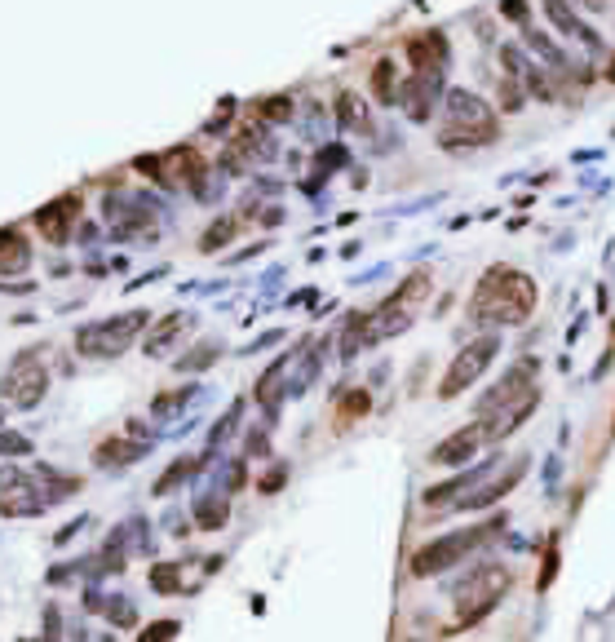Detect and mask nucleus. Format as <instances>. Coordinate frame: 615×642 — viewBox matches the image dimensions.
<instances>
[{
    "instance_id": "nucleus-6",
    "label": "nucleus",
    "mask_w": 615,
    "mask_h": 642,
    "mask_svg": "<svg viewBox=\"0 0 615 642\" xmlns=\"http://www.w3.org/2000/svg\"><path fill=\"white\" fill-rule=\"evenodd\" d=\"M412 328V302H403L399 293L390 297V302H381L376 311H367V315H355V320L346 323V337H341V355L350 359V355H359L363 346H376V341H390V337H399V332H408Z\"/></svg>"
},
{
    "instance_id": "nucleus-20",
    "label": "nucleus",
    "mask_w": 615,
    "mask_h": 642,
    "mask_svg": "<svg viewBox=\"0 0 615 642\" xmlns=\"http://www.w3.org/2000/svg\"><path fill=\"white\" fill-rule=\"evenodd\" d=\"M337 124L346 133H372V115L363 107V98L355 94H337Z\"/></svg>"
},
{
    "instance_id": "nucleus-37",
    "label": "nucleus",
    "mask_w": 615,
    "mask_h": 642,
    "mask_svg": "<svg viewBox=\"0 0 615 642\" xmlns=\"http://www.w3.org/2000/svg\"><path fill=\"white\" fill-rule=\"evenodd\" d=\"M231 115H235V103H231V98H222V107H217V115L204 124V133H213V138H217V129H222V124H231Z\"/></svg>"
},
{
    "instance_id": "nucleus-8",
    "label": "nucleus",
    "mask_w": 615,
    "mask_h": 642,
    "mask_svg": "<svg viewBox=\"0 0 615 642\" xmlns=\"http://www.w3.org/2000/svg\"><path fill=\"white\" fill-rule=\"evenodd\" d=\"M496 350H501V337H496V332H483V337L465 341L461 350H457V359H452V368L443 373L439 399H457V394H465V390H469V385H474L478 376L492 368Z\"/></svg>"
},
{
    "instance_id": "nucleus-19",
    "label": "nucleus",
    "mask_w": 615,
    "mask_h": 642,
    "mask_svg": "<svg viewBox=\"0 0 615 642\" xmlns=\"http://www.w3.org/2000/svg\"><path fill=\"white\" fill-rule=\"evenodd\" d=\"M204 461H208V457H195V461H191V457H177V461H173V466H168V470H164V475L155 479L151 492H155V496H168V492H177L182 483L195 479V475L204 470Z\"/></svg>"
},
{
    "instance_id": "nucleus-32",
    "label": "nucleus",
    "mask_w": 615,
    "mask_h": 642,
    "mask_svg": "<svg viewBox=\"0 0 615 642\" xmlns=\"http://www.w3.org/2000/svg\"><path fill=\"white\" fill-rule=\"evenodd\" d=\"M394 293H399L403 302H421V297L430 293V275H425V270H412V275L399 284V288H394Z\"/></svg>"
},
{
    "instance_id": "nucleus-39",
    "label": "nucleus",
    "mask_w": 615,
    "mask_h": 642,
    "mask_svg": "<svg viewBox=\"0 0 615 642\" xmlns=\"http://www.w3.org/2000/svg\"><path fill=\"white\" fill-rule=\"evenodd\" d=\"M249 457H270V439H266L261 430H253V434H249Z\"/></svg>"
},
{
    "instance_id": "nucleus-15",
    "label": "nucleus",
    "mask_w": 615,
    "mask_h": 642,
    "mask_svg": "<svg viewBox=\"0 0 615 642\" xmlns=\"http://www.w3.org/2000/svg\"><path fill=\"white\" fill-rule=\"evenodd\" d=\"M448 36L439 32V27H430V32H416L408 41V67L412 71H443L448 67Z\"/></svg>"
},
{
    "instance_id": "nucleus-14",
    "label": "nucleus",
    "mask_w": 615,
    "mask_h": 642,
    "mask_svg": "<svg viewBox=\"0 0 615 642\" xmlns=\"http://www.w3.org/2000/svg\"><path fill=\"white\" fill-rule=\"evenodd\" d=\"M483 443H487V430H483V421L474 417L469 426H461L457 434H448V439H443V443L430 452V461H434V466H448V470H452V466H465V461H474V452H478Z\"/></svg>"
},
{
    "instance_id": "nucleus-40",
    "label": "nucleus",
    "mask_w": 615,
    "mask_h": 642,
    "mask_svg": "<svg viewBox=\"0 0 615 642\" xmlns=\"http://www.w3.org/2000/svg\"><path fill=\"white\" fill-rule=\"evenodd\" d=\"M226 479H231V487H226V492H240V483H244V466H240V461H235V466H231V475H226Z\"/></svg>"
},
{
    "instance_id": "nucleus-9",
    "label": "nucleus",
    "mask_w": 615,
    "mask_h": 642,
    "mask_svg": "<svg viewBox=\"0 0 615 642\" xmlns=\"http://www.w3.org/2000/svg\"><path fill=\"white\" fill-rule=\"evenodd\" d=\"M45 390H50V368L41 364V346H32V350H23L18 359H14V368L5 376V385H0V394L14 403V408H36L41 399H45Z\"/></svg>"
},
{
    "instance_id": "nucleus-23",
    "label": "nucleus",
    "mask_w": 615,
    "mask_h": 642,
    "mask_svg": "<svg viewBox=\"0 0 615 642\" xmlns=\"http://www.w3.org/2000/svg\"><path fill=\"white\" fill-rule=\"evenodd\" d=\"M367 85H372V98H376V103H394V89H399V62H394V58H376Z\"/></svg>"
},
{
    "instance_id": "nucleus-13",
    "label": "nucleus",
    "mask_w": 615,
    "mask_h": 642,
    "mask_svg": "<svg viewBox=\"0 0 615 642\" xmlns=\"http://www.w3.org/2000/svg\"><path fill=\"white\" fill-rule=\"evenodd\" d=\"M80 213H85V200L76 195V191H67V195H58V200H50L45 209H36V231L50 240L53 249H62L67 240H71V226L80 222Z\"/></svg>"
},
{
    "instance_id": "nucleus-24",
    "label": "nucleus",
    "mask_w": 615,
    "mask_h": 642,
    "mask_svg": "<svg viewBox=\"0 0 615 642\" xmlns=\"http://www.w3.org/2000/svg\"><path fill=\"white\" fill-rule=\"evenodd\" d=\"M226 519H231V501H226V492H222V496H204V501L195 505V523H200L204 532L226 528Z\"/></svg>"
},
{
    "instance_id": "nucleus-34",
    "label": "nucleus",
    "mask_w": 615,
    "mask_h": 642,
    "mask_svg": "<svg viewBox=\"0 0 615 642\" xmlns=\"http://www.w3.org/2000/svg\"><path fill=\"white\" fill-rule=\"evenodd\" d=\"M103 611L111 616V625H124V629H129V625H138V611H133L129 602H120V598L103 602Z\"/></svg>"
},
{
    "instance_id": "nucleus-41",
    "label": "nucleus",
    "mask_w": 615,
    "mask_h": 642,
    "mask_svg": "<svg viewBox=\"0 0 615 642\" xmlns=\"http://www.w3.org/2000/svg\"><path fill=\"white\" fill-rule=\"evenodd\" d=\"M45 634H50V638H58V607H50V611H45Z\"/></svg>"
},
{
    "instance_id": "nucleus-3",
    "label": "nucleus",
    "mask_w": 615,
    "mask_h": 642,
    "mask_svg": "<svg viewBox=\"0 0 615 642\" xmlns=\"http://www.w3.org/2000/svg\"><path fill=\"white\" fill-rule=\"evenodd\" d=\"M501 532H505V519H487V523H474V528L439 536V540H430V545H421V549L412 554L408 572L412 576H439V572L457 567L465 558H474L487 540H496Z\"/></svg>"
},
{
    "instance_id": "nucleus-1",
    "label": "nucleus",
    "mask_w": 615,
    "mask_h": 642,
    "mask_svg": "<svg viewBox=\"0 0 615 642\" xmlns=\"http://www.w3.org/2000/svg\"><path fill=\"white\" fill-rule=\"evenodd\" d=\"M536 311V284L518 267H492L469 297V320L478 328H518Z\"/></svg>"
},
{
    "instance_id": "nucleus-21",
    "label": "nucleus",
    "mask_w": 615,
    "mask_h": 642,
    "mask_svg": "<svg viewBox=\"0 0 615 642\" xmlns=\"http://www.w3.org/2000/svg\"><path fill=\"white\" fill-rule=\"evenodd\" d=\"M186 320H191L186 311H173V315H164V320H159L151 332H147V346H142V350H147L151 359H155V355H164V350H168V341H173V337L186 328Z\"/></svg>"
},
{
    "instance_id": "nucleus-25",
    "label": "nucleus",
    "mask_w": 615,
    "mask_h": 642,
    "mask_svg": "<svg viewBox=\"0 0 615 642\" xmlns=\"http://www.w3.org/2000/svg\"><path fill=\"white\" fill-rule=\"evenodd\" d=\"M182 572H186V563H151V589L164 598L182 593Z\"/></svg>"
},
{
    "instance_id": "nucleus-31",
    "label": "nucleus",
    "mask_w": 615,
    "mask_h": 642,
    "mask_svg": "<svg viewBox=\"0 0 615 642\" xmlns=\"http://www.w3.org/2000/svg\"><path fill=\"white\" fill-rule=\"evenodd\" d=\"M554 576H558V536H549V549H545V563H540V576H536V589L545 593V589L554 585Z\"/></svg>"
},
{
    "instance_id": "nucleus-38",
    "label": "nucleus",
    "mask_w": 615,
    "mask_h": 642,
    "mask_svg": "<svg viewBox=\"0 0 615 642\" xmlns=\"http://www.w3.org/2000/svg\"><path fill=\"white\" fill-rule=\"evenodd\" d=\"M501 14L513 18V23L522 27V23H527V0H501Z\"/></svg>"
},
{
    "instance_id": "nucleus-2",
    "label": "nucleus",
    "mask_w": 615,
    "mask_h": 642,
    "mask_svg": "<svg viewBox=\"0 0 615 642\" xmlns=\"http://www.w3.org/2000/svg\"><path fill=\"white\" fill-rule=\"evenodd\" d=\"M501 138V120L478 94L448 89L443 94V124H439V147L465 151V147H492Z\"/></svg>"
},
{
    "instance_id": "nucleus-5",
    "label": "nucleus",
    "mask_w": 615,
    "mask_h": 642,
    "mask_svg": "<svg viewBox=\"0 0 615 642\" xmlns=\"http://www.w3.org/2000/svg\"><path fill=\"white\" fill-rule=\"evenodd\" d=\"M133 168L142 177H151L155 186H164V191H204V177H208L204 156L191 142H177V147H168L159 156H138Z\"/></svg>"
},
{
    "instance_id": "nucleus-36",
    "label": "nucleus",
    "mask_w": 615,
    "mask_h": 642,
    "mask_svg": "<svg viewBox=\"0 0 615 642\" xmlns=\"http://www.w3.org/2000/svg\"><path fill=\"white\" fill-rule=\"evenodd\" d=\"M284 479H288V470H284V466H275L270 475H261V479H257V492H266V496H275V492L284 487Z\"/></svg>"
},
{
    "instance_id": "nucleus-17",
    "label": "nucleus",
    "mask_w": 615,
    "mask_h": 642,
    "mask_svg": "<svg viewBox=\"0 0 615 642\" xmlns=\"http://www.w3.org/2000/svg\"><path fill=\"white\" fill-rule=\"evenodd\" d=\"M32 267V244L18 226H0V275H23Z\"/></svg>"
},
{
    "instance_id": "nucleus-10",
    "label": "nucleus",
    "mask_w": 615,
    "mask_h": 642,
    "mask_svg": "<svg viewBox=\"0 0 615 642\" xmlns=\"http://www.w3.org/2000/svg\"><path fill=\"white\" fill-rule=\"evenodd\" d=\"M536 359H522V364H513L510 373L501 376V385H492L483 399H478V417H496V412H505L513 408L518 399H527V394H536Z\"/></svg>"
},
{
    "instance_id": "nucleus-42",
    "label": "nucleus",
    "mask_w": 615,
    "mask_h": 642,
    "mask_svg": "<svg viewBox=\"0 0 615 642\" xmlns=\"http://www.w3.org/2000/svg\"><path fill=\"white\" fill-rule=\"evenodd\" d=\"M584 5H589V9H607V0H584Z\"/></svg>"
},
{
    "instance_id": "nucleus-28",
    "label": "nucleus",
    "mask_w": 615,
    "mask_h": 642,
    "mask_svg": "<svg viewBox=\"0 0 615 642\" xmlns=\"http://www.w3.org/2000/svg\"><path fill=\"white\" fill-rule=\"evenodd\" d=\"M293 115V98H261V103H253V120H261V124H279V120H288Z\"/></svg>"
},
{
    "instance_id": "nucleus-11",
    "label": "nucleus",
    "mask_w": 615,
    "mask_h": 642,
    "mask_svg": "<svg viewBox=\"0 0 615 642\" xmlns=\"http://www.w3.org/2000/svg\"><path fill=\"white\" fill-rule=\"evenodd\" d=\"M439 98H443V71H412L394 89V103L408 120H430L439 111Z\"/></svg>"
},
{
    "instance_id": "nucleus-30",
    "label": "nucleus",
    "mask_w": 615,
    "mask_h": 642,
    "mask_svg": "<svg viewBox=\"0 0 615 642\" xmlns=\"http://www.w3.org/2000/svg\"><path fill=\"white\" fill-rule=\"evenodd\" d=\"M217 355H222V350H217L213 341H204V350H195V355H182V359H177V373H204L208 364H217Z\"/></svg>"
},
{
    "instance_id": "nucleus-26",
    "label": "nucleus",
    "mask_w": 615,
    "mask_h": 642,
    "mask_svg": "<svg viewBox=\"0 0 615 642\" xmlns=\"http://www.w3.org/2000/svg\"><path fill=\"white\" fill-rule=\"evenodd\" d=\"M235 231H240V217H217L204 231V240H200V253H222L235 240Z\"/></svg>"
},
{
    "instance_id": "nucleus-18",
    "label": "nucleus",
    "mask_w": 615,
    "mask_h": 642,
    "mask_svg": "<svg viewBox=\"0 0 615 642\" xmlns=\"http://www.w3.org/2000/svg\"><path fill=\"white\" fill-rule=\"evenodd\" d=\"M545 14L554 18V27H558L563 36H575V41H584V45H593V50L602 45V41H598V36H593V32L580 23V14H575L566 0H545Z\"/></svg>"
},
{
    "instance_id": "nucleus-35",
    "label": "nucleus",
    "mask_w": 615,
    "mask_h": 642,
    "mask_svg": "<svg viewBox=\"0 0 615 642\" xmlns=\"http://www.w3.org/2000/svg\"><path fill=\"white\" fill-rule=\"evenodd\" d=\"M182 634V625L177 620H155L151 629H142V642H151V638H177Z\"/></svg>"
},
{
    "instance_id": "nucleus-7",
    "label": "nucleus",
    "mask_w": 615,
    "mask_h": 642,
    "mask_svg": "<svg viewBox=\"0 0 615 642\" xmlns=\"http://www.w3.org/2000/svg\"><path fill=\"white\" fill-rule=\"evenodd\" d=\"M147 328V311H129V315H111V320H98L89 328L76 332V350L85 359H115L133 346V337Z\"/></svg>"
},
{
    "instance_id": "nucleus-22",
    "label": "nucleus",
    "mask_w": 615,
    "mask_h": 642,
    "mask_svg": "<svg viewBox=\"0 0 615 642\" xmlns=\"http://www.w3.org/2000/svg\"><path fill=\"white\" fill-rule=\"evenodd\" d=\"M478 475H483V470H469L461 479H448V483H439V487H430V492H425V505H430V510H452V505L461 501V492L478 479Z\"/></svg>"
},
{
    "instance_id": "nucleus-4",
    "label": "nucleus",
    "mask_w": 615,
    "mask_h": 642,
    "mask_svg": "<svg viewBox=\"0 0 615 642\" xmlns=\"http://www.w3.org/2000/svg\"><path fill=\"white\" fill-rule=\"evenodd\" d=\"M513 589V572L505 563H478L461 585L452 589V602H457V629L478 625L492 607H501V598Z\"/></svg>"
},
{
    "instance_id": "nucleus-33",
    "label": "nucleus",
    "mask_w": 615,
    "mask_h": 642,
    "mask_svg": "<svg viewBox=\"0 0 615 642\" xmlns=\"http://www.w3.org/2000/svg\"><path fill=\"white\" fill-rule=\"evenodd\" d=\"M32 452V439L14 434V430H0V457H27Z\"/></svg>"
},
{
    "instance_id": "nucleus-27",
    "label": "nucleus",
    "mask_w": 615,
    "mask_h": 642,
    "mask_svg": "<svg viewBox=\"0 0 615 642\" xmlns=\"http://www.w3.org/2000/svg\"><path fill=\"white\" fill-rule=\"evenodd\" d=\"M367 412H372V394H367L363 385L359 390H346V394L337 399V417H341V421H359Z\"/></svg>"
},
{
    "instance_id": "nucleus-12",
    "label": "nucleus",
    "mask_w": 615,
    "mask_h": 642,
    "mask_svg": "<svg viewBox=\"0 0 615 642\" xmlns=\"http://www.w3.org/2000/svg\"><path fill=\"white\" fill-rule=\"evenodd\" d=\"M527 475V457H513V466H505L501 475H487V466H483V475L469 483L461 492V501H457V510H487L492 501H501V496H510L518 479Z\"/></svg>"
},
{
    "instance_id": "nucleus-16",
    "label": "nucleus",
    "mask_w": 615,
    "mask_h": 642,
    "mask_svg": "<svg viewBox=\"0 0 615 642\" xmlns=\"http://www.w3.org/2000/svg\"><path fill=\"white\" fill-rule=\"evenodd\" d=\"M151 452V439H103L98 443V452H94V466H103V470H120V466H138L142 457Z\"/></svg>"
},
{
    "instance_id": "nucleus-29",
    "label": "nucleus",
    "mask_w": 615,
    "mask_h": 642,
    "mask_svg": "<svg viewBox=\"0 0 615 642\" xmlns=\"http://www.w3.org/2000/svg\"><path fill=\"white\" fill-rule=\"evenodd\" d=\"M195 394V385H177V390H164V394H155V403H151V412L155 417H173L186 399Z\"/></svg>"
}]
</instances>
